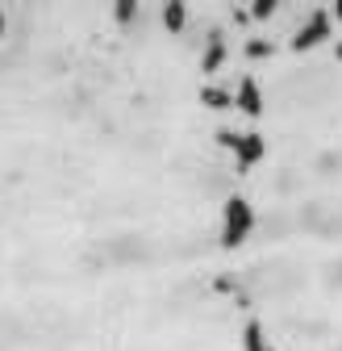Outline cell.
Wrapping results in <instances>:
<instances>
[{
    "label": "cell",
    "mask_w": 342,
    "mask_h": 351,
    "mask_svg": "<svg viewBox=\"0 0 342 351\" xmlns=\"http://www.w3.org/2000/svg\"><path fill=\"white\" fill-rule=\"evenodd\" d=\"M0 34H5V13H0Z\"/></svg>",
    "instance_id": "obj_14"
},
{
    "label": "cell",
    "mask_w": 342,
    "mask_h": 351,
    "mask_svg": "<svg viewBox=\"0 0 342 351\" xmlns=\"http://www.w3.org/2000/svg\"><path fill=\"white\" fill-rule=\"evenodd\" d=\"M334 55H338V59H342V42H338V47H334Z\"/></svg>",
    "instance_id": "obj_13"
},
{
    "label": "cell",
    "mask_w": 342,
    "mask_h": 351,
    "mask_svg": "<svg viewBox=\"0 0 342 351\" xmlns=\"http://www.w3.org/2000/svg\"><path fill=\"white\" fill-rule=\"evenodd\" d=\"M134 9H138L134 0H117V5H113V17H117V21H134Z\"/></svg>",
    "instance_id": "obj_11"
},
{
    "label": "cell",
    "mask_w": 342,
    "mask_h": 351,
    "mask_svg": "<svg viewBox=\"0 0 342 351\" xmlns=\"http://www.w3.org/2000/svg\"><path fill=\"white\" fill-rule=\"evenodd\" d=\"M200 105L226 113V109H234V93H226V88H218V84H205V88H200Z\"/></svg>",
    "instance_id": "obj_6"
},
{
    "label": "cell",
    "mask_w": 342,
    "mask_h": 351,
    "mask_svg": "<svg viewBox=\"0 0 342 351\" xmlns=\"http://www.w3.org/2000/svg\"><path fill=\"white\" fill-rule=\"evenodd\" d=\"M218 143H222L226 151H234V163H238V167H254V163L267 155L263 134H234V130H218Z\"/></svg>",
    "instance_id": "obj_2"
},
{
    "label": "cell",
    "mask_w": 342,
    "mask_h": 351,
    "mask_svg": "<svg viewBox=\"0 0 342 351\" xmlns=\"http://www.w3.org/2000/svg\"><path fill=\"white\" fill-rule=\"evenodd\" d=\"M276 51V42H267V38H250L246 42V59H267Z\"/></svg>",
    "instance_id": "obj_9"
},
{
    "label": "cell",
    "mask_w": 342,
    "mask_h": 351,
    "mask_svg": "<svg viewBox=\"0 0 342 351\" xmlns=\"http://www.w3.org/2000/svg\"><path fill=\"white\" fill-rule=\"evenodd\" d=\"M267 351H272V347H267Z\"/></svg>",
    "instance_id": "obj_15"
},
{
    "label": "cell",
    "mask_w": 342,
    "mask_h": 351,
    "mask_svg": "<svg viewBox=\"0 0 342 351\" xmlns=\"http://www.w3.org/2000/svg\"><path fill=\"white\" fill-rule=\"evenodd\" d=\"M242 351H267V335L259 322H246L242 326Z\"/></svg>",
    "instance_id": "obj_8"
},
{
    "label": "cell",
    "mask_w": 342,
    "mask_h": 351,
    "mask_svg": "<svg viewBox=\"0 0 342 351\" xmlns=\"http://www.w3.org/2000/svg\"><path fill=\"white\" fill-rule=\"evenodd\" d=\"M184 25H188V5H184V0H167V5H163V29L180 34Z\"/></svg>",
    "instance_id": "obj_7"
},
{
    "label": "cell",
    "mask_w": 342,
    "mask_h": 351,
    "mask_svg": "<svg viewBox=\"0 0 342 351\" xmlns=\"http://www.w3.org/2000/svg\"><path fill=\"white\" fill-rule=\"evenodd\" d=\"M330 17H338V21H342V0H334V5H330Z\"/></svg>",
    "instance_id": "obj_12"
},
{
    "label": "cell",
    "mask_w": 342,
    "mask_h": 351,
    "mask_svg": "<svg viewBox=\"0 0 342 351\" xmlns=\"http://www.w3.org/2000/svg\"><path fill=\"white\" fill-rule=\"evenodd\" d=\"M222 63H226V38L213 29V34H209V47H205V55H200V71L213 75V71H222Z\"/></svg>",
    "instance_id": "obj_5"
},
{
    "label": "cell",
    "mask_w": 342,
    "mask_h": 351,
    "mask_svg": "<svg viewBox=\"0 0 342 351\" xmlns=\"http://www.w3.org/2000/svg\"><path fill=\"white\" fill-rule=\"evenodd\" d=\"M250 230H254V209H250V201L246 197H230L226 201V209H222V247H242L246 239H250Z\"/></svg>",
    "instance_id": "obj_1"
},
{
    "label": "cell",
    "mask_w": 342,
    "mask_h": 351,
    "mask_svg": "<svg viewBox=\"0 0 342 351\" xmlns=\"http://www.w3.org/2000/svg\"><path fill=\"white\" fill-rule=\"evenodd\" d=\"M234 109L246 113V117H259V113H263V93H259V84H254V75H242V80H238Z\"/></svg>",
    "instance_id": "obj_4"
},
{
    "label": "cell",
    "mask_w": 342,
    "mask_h": 351,
    "mask_svg": "<svg viewBox=\"0 0 342 351\" xmlns=\"http://www.w3.org/2000/svg\"><path fill=\"white\" fill-rule=\"evenodd\" d=\"M276 9H280V0H254V5H250V21H267Z\"/></svg>",
    "instance_id": "obj_10"
},
{
    "label": "cell",
    "mask_w": 342,
    "mask_h": 351,
    "mask_svg": "<svg viewBox=\"0 0 342 351\" xmlns=\"http://www.w3.org/2000/svg\"><path fill=\"white\" fill-rule=\"evenodd\" d=\"M321 42H330V13H326V9L309 13V21L292 34V51H296V55H305V51L321 47Z\"/></svg>",
    "instance_id": "obj_3"
}]
</instances>
